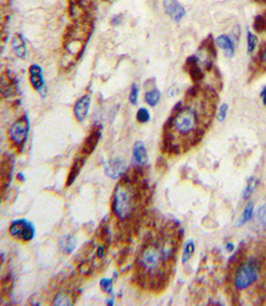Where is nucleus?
Instances as JSON below:
<instances>
[{
    "label": "nucleus",
    "mask_w": 266,
    "mask_h": 306,
    "mask_svg": "<svg viewBox=\"0 0 266 306\" xmlns=\"http://www.w3.org/2000/svg\"><path fill=\"white\" fill-rule=\"evenodd\" d=\"M174 243L175 241L171 238L160 237L158 241L148 243L140 253L138 267L141 276L146 277L148 275L150 278L155 277V288H162L165 283L166 274L163 269L174 257L176 248Z\"/></svg>",
    "instance_id": "nucleus-1"
},
{
    "label": "nucleus",
    "mask_w": 266,
    "mask_h": 306,
    "mask_svg": "<svg viewBox=\"0 0 266 306\" xmlns=\"http://www.w3.org/2000/svg\"><path fill=\"white\" fill-rule=\"evenodd\" d=\"M236 264L238 267L233 276V286L237 291H243L259 281L262 263L259 259L251 258L246 261L241 259Z\"/></svg>",
    "instance_id": "nucleus-2"
},
{
    "label": "nucleus",
    "mask_w": 266,
    "mask_h": 306,
    "mask_svg": "<svg viewBox=\"0 0 266 306\" xmlns=\"http://www.w3.org/2000/svg\"><path fill=\"white\" fill-rule=\"evenodd\" d=\"M135 207V195L127 180L119 183L113 195L112 209L121 220H126L132 215Z\"/></svg>",
    "instance_id": "nucleus-3"
},
{
    "label": "nucleus",
    "mask_w": 266,
    "mask_h": 306,
    "mask_svg": "<svg viewBox=\"0 0 266 306\" xmlns=\"http://www.w3.org/2000/svg\"><path fill=\"white\" fill-rule=\"evenodd\" d=\"M29 128H30L29 121L28 117L26 115L15 122L11 126V128H10L9 130L10 140H11L14 146L18 147L19 150L23 149L26 141H27Z\"/></svg>",
    "instance_id": "nucleus-4"
},
{
    "label": "nucleus",
    "mask_w": 266,
    "mask_h": 306,
    "mask_svg": "<svg viewBox=\"0 0 266 306\" xmlns=\"http://www.w3.org/2000/svg\"><path fill=\"white\" fill-rule=\"evenodd\" d=\"M9 233L12 237L23 242H29L33 240L35 234V226L27 219L22 218L13 220L10 225Z\"/></svg>",
    "instance_id": "nucleus-5"
},
{
    "label": "nucleus",
    "mask_w": 266,
    "mask_h": 306,
    "mask_svg": "<svg viewBox=\"0 0 266 306\" xmlns=\"http://www.w3.org/2000/svg\"><path fill=\"white\" fill-rule=\"evenodd\" d=\"M163 7L166 14L175 22H180L186 15L184 7H181L177 0H163Z\"/></svg>",
    "instance_id": "nucleus-6"
},
{
    "label": "nucleus",
    "mask_w": 266,
    "mask_h": 306,
    "mask_svg": "<svg viewBox=\"0 0 266 306\" xmlns=\"http://www.w3.org/2000/svg\"><path fill=\"white\" fill-rule=\"evenodd\" d=\"M126 168V162L122 158H113L109 160L108 163L104 164L106 173L111 179H118L119 176H122L124 173Z\"/></svg>",
    "instance_id": "nucleus-7"
},
{
    "label": "nucleus",
    "mask_w": 266,
    "mask_h": 306,
    "mask_svg": "<svg viewBox=\"0 0 266 306\" xmlns=\"http://www.w3.org/2000/svg\"><path fill=\"white\" fill-rule=\"evenodd\" d=\"M29 81L30 84L36 91H39L41 96L43 95V88H44V80L42 75V69L39 65H33L29 68Z\"/></svg>",
    "instance_id": "nucleus-8"
},
{
    "label": "nucleus",
    "mask_w": 266,
    "mask_h": 306,
    "mask_svg": "<svg viewBox=\"0 0 266 306\" xmlns=\"http://www.w3.org/2000/svg\"><path fill=\"white\" fill-rule=\"evenodd\" d=\"M90 103H91L90 97L88 95L83 96L76 101L74 108H73V112H74V116L77 121L81 123L85 121V118L88 115V112H89Z\"/></svg>",
    "instance_id": "nucleus-9"
},
{
    "label": "nucleus",
    "mask_w": 266,
    "mask_h": 306,
    "mask_svg": "<svg viewBox=\"0 0 266 306\" xmlns=\"http://www.w3.org/2000/svg\"><path fill=\"white\" fill-rule=\"evenodd\" d=\"M133 162L139 165H145L148 162V155L147 149L145 147V144L142 141H137L133 145V152H132Z\"/></svg>",
    "instance_id": "nucleus-10"
},
{
    "label": "nucleus",
    "mask_w": 266,
    "mask_h": 306,
    "mask_svg": "<svg viewBox=\"0 0 266 306\" xmlns=\"http://www.w3.org/2000/svg\"><path fill=\"white\" fill-rule=\"evenodd\" d=\"M100 138H101L100 129H96V130H93L84 141V144H83V147H82V153L84 154L85 156H88V155L92 154L99 141H100Z\"/></svg>",
    "instance_id": "nucleus-11"
},
{
    "label": "nucleus",
    "mask_w": 266,
    "mask_h": 306,
    "mask_svg": "<svg viewBox=\"0 0 266 306\" xmlns=\"http://www.w3.org/2000/svg\"><path fill=\"white\" fill-rule=\"evenodd\" d=\"M187 66H188V72L191 76V79L195 83H199L204 77V72L202 71L199 66V61H197L196 56H191L187 59Z\"/></svg>",
    "instance_id": "nucleus-12"
},
{
    "label": "nucleus",
    "mask_w": 266,
    "mask_h": 306,
    "mask_svg": "<svg viewBox=\"0 0 266 306\" xmlns=\"http://www.w3.org/2000/svg\"><path fill=\"white\" fill-rule=\"evenodd\" d=\"M12 51L15 56L18 57L20 59H24L26 57V54H27V49H26L24 38L19 34L15 35L12 40Z\"/></svg>",
    "instance_id": "nucleus-13"
},
{
    "label": "nucleus",
    "mask_w": 266,
    "mask_h": 306,
    "mask_svg": "<svg viewBox=\"0 0 266 306\" xmlns=\"http://www.w3.org/2000/svg\"><path fill=\"white\" fill-rule=\"evenodd\" d=\"M76 245H77L76 237L71 234L64 235L59 240V247L65 255H70V253L75 250Z\"/></svg>",
    "instance_id": "nucleus-14"
},
{
    "label": "nucleus",
    "mask_w": 266,
    "mask_h": 306,
    "mask_svg": "<svg viewBox=\"0 0 266 306\" xmlns=\"http://www.w3.org/2000/svg\"><path fill=\"white\" fill-rule=\"evenodd\" d=\"M216 43L219 48L224 51V54L227 57H232L234 55V43L229 36H219L216 39Z\"/></svg>",
    "instance_id": "nucleus-15"
},
{
    "label": "nucleus",
    "mask_w": 266,
    "mask_h": 306,
    "mask_svg": "<svg viewBox=\"0 0 266 306\" xmlns=\"http://www.w3.org/2000/svg\"><path fill=\"white\" fill-rule=\"evenodd\" d=\"M84 163H85V159L82 158V159H76L74 163L72 164V167L69 171V175H68V178H67V183H66L67 187H69V186H71L73 183H74V180H76L77 176H79L82 168L84 167Z\"/></svg>",
    "instance_id": "nucleus-16"
},
{
    "label": "nucleus",
    "mask_w": 266,
    "mask_h": 306,
    "mask_svg": "<svg viewBox=\"0 0 266 306\" xmlns=\"http://www.w3.org/2000/svg\"><path fill=\"white\" fill-rule=\"evenodd\" d=\"M253 210H254V204L253 203H249L246 207H245L243 214L241 215V217H239L238 220L236 221L235 226L236 227H241V226L246 224L247 221H249L250 219H251V217L253 215Z\"/></svg>",
    "instance_id": "nucleus-17"
},
{
    "label": "nucleus",
    "mask_w": 266,
    "mask_h": 306,
    "mask_svg": "<svg viewBox=\"0 0 266 306\" xmlns=\"http://www.w3.org/2000/svg\"><path fill=\"white\" fill-rule=\"evenodd\" d=\"M161 98V94L158 90H151L146 91L144 99L146 101V103H148L150 107H155L158 105V102L160 101Z\"/></svg>",
    "instance_id": "nucleus-18"
},
{
    "label": "nucleus",
    "mask_w": 266,
    "mask_h": 306,
    "mask_svg": "<svg viewBox=\"0 0 266 306\" xmlns=\"http://www.w3.org/2000/svg\"><path fill=\"white\" fill-rule=\"evenodd\" d=\"M257 185H258V180L255 179L254 176H251V178L248 180L247 186L245 187V189L243 191V199L244 200H248L250 197L252 196L255 188H257Z\"/></svg>",
    "instance_id": "nucleus-19"
},
{
    "label": "nucleus",
    "mask_w": 266,
    "mask_h": 306,
    "mask_svg": "<svg viewBox=\"0 0 266 306\" xmlns=\"http://www.w3.org/2000/svg\"><path fill=\"white\" fill-rule=\"evenodd\" d=\"M195 243L194 241H189L187 242V244L184 247V252H182V257H181V262L182 264H185L187 261H189L192 255L195 253Z\"/></svg>",
    "instance_id": "nucleus-20"
},
{
    "label": "nucleus",
    "mask_w": 266,
    "mask_h": 306,
    "mask_svg": "<svg viewBox=\"0 0 266 306\" xmlns=\"http://www.w3.org/2000/svg\"><path fill=\"white\" fill-rule=\"evenodd\" d=\"M71 301L72 300L70 298V295L67 292L62 291V292L57 293V295L53 301V305H72Z\"/></svg>",
    "instance_id": "nucleus-21"
},
{
    "label": "nucleus",
    "mask_w": 266,
    "mask_h": 306,
    "mask_svg": "<svg viewBox=\"0 0 266 306\" xmlns=\"http://www.w3.org/2000/svg\"><path fill=\"white\" fill-rule=\"evenodd\" d=\"M253 27L257 33L266 32V13L263 15H259V17L255 18Z\"/></svg>",
    "instance_id": "nucleus-22"
},
{
    "label": "nucleus",
    "mask_w": 266,
    "mask_h": 306,
    "mask_svg": "<svg viewBox=\"0 0 266 306\" xmlns=\"http://www.w3.org/2000/svg\"><path fill=\"white\" fill-rule=\"evenodd\" d=\"M258 45V37L255 35H253L252 33L248 32L247 33V50L248 53L251 54L253 53V51L255 50Z\"/></svg>",
    "instance_id": "nucleus-23"
},
{
    "label": "nucleus",
    "mask_w": 266,
    "mask_h": 306,
    "mask_svg": "<svg viewBox=\"0 0 266 306\" xmlns=\"http://www.w3.org/2000/svg\"><path fill=\"white\" fill-rule=\"evenodd\" d=\"M137 121L141 124L148 123L150 121V114L148 112L147 108H141L137 113Z\"/></svg>",
    "instance_id": "nucleus-24"
},
{
    "label": "nucleus",
    "mask_w": 266,
    "mask_h": 306,
    "mask_svg": "<svg viewBox=\"0 0 266 306\" xmlns=\"http://www.w3.org/2000/svg\"><path fill=\"white\" fill-rule=\"evenodd\" d=\"M258 66L260 68L266 70V43L261 46L258 55Z\"/></svg>",
    "instance_id": "nucleus-25"
},
{
    "label": "nucleus",
    "mask_w": 266,
    "mask_h": 306,
    "mask_svg": "<svg viewBox=\"0 0 266 306\" xmlns=\"http://www.w3.org/2000/svg\"><path fill=\"white\" fill-rule=\"evenodd\" d=\"M100 286L104 292L111 293L113 290V281L111 278H102L100 281Z\"/></svg>",
    "instance_id": "nucleus-26"
},
{
    "label": "nucleus",
    "mask_w": 266,
    "mask_h": 306,
    "mask_svg": "<svg viewBox=\"0 0 266 306\" xmlns=\"http://www.w3.org/2000/svg\"><path fill=\"white\" fill-rule=\"evenodd\" d=\"M138 98H139V87L137 84H133L131 86V90H130V95H129V101L132 103V105H137L138 102Z\"/></svg>",
    "instance_id": "nucleus-27"
},
{
    "label": "nucleus",
    "mask_w": 266,
    "mask_h": 306,
    "mask_svg": "<svg viewBox=\"0 0 266 306\" xmlns=\"http://www.w3.org/2000/svg\"><path fill=\"white\" fill-rule=\"evenodd\" d=\"M228 110H229V106L227 105V103H223V105L220 106V108H219L218 114H217V119L219 122H223L224 119H226Z\"/></svg>",
    "instance_id": "nucleus-28"
},
{
    "label": "nucleus",
    "mask_w": 266,
    "mask_h": 306,
    "mask_svg": "<svg viewBox=\"0 0 266 306\" xmlns=\"http://www.w3.org/2000/svg\"><path fill=\"white\" fill-rule=\"evenodd\" d=\"M258 218L261 224L266 226V204L262 205L258 211Z\"/></svg>",
    "instance_id": "nucleus-29"
},
{
    "label": "nucleus",
    "mask_w": 266,
    "mask_h": 306,
    "mask_svg": "<svg viewBox=\"0 0 266 306\" xmlns=\"http://www.w3.org/2000/svg\"><path fill=\"white\" fill-rule=\"evenodd\" d=\"M104 253H106V251H104V248L102 246H99L98 250H97V257L101 259V258L104 257Z\"/></svg>",
    "instance_id": "nucleus-30"
},
{
    "label": "nucleus",
    "mask_w": 266,
    "mask_h": 306,
    "mask_svg": "<svg viewBox=\"0 0 266 306\" xmlns=\"http://www.w3.org/2000/svg\"><path fill=\"white\" fill-rule=\"evenodd\" d=\"M260 96H261V98H262L263 99V103H264V106H266V86L263 88L262 90V91H261V94H260Z\"/></svg>",
    "instance_id": "nucleus-31"
},
{
    "label": "nucleus",
    "mask_w": 266,
    "mask_h": 306,
    "mask_svg": "<svg viewBox=\"0 0 266 306\" xmlns=\"http://www.w3.org/2000/svg\"><path fill=\"white\" fill-rule=\"evenodd\" d=\"M226 248H227L228 252H233L234 251V245H233L232 243H228L227 245H226Z\"/></svg>",
    "instance_id": "nucleus-32"
},
{
    "label": "nucleus",
    "mask_w": 266,
    "mask_h": 306,
    "mask_svg": "<svg viewBox=\"0 0 266 306\" xmlns=\"http://www.w3.org/2000/svg\"><path fill=\"white\" fill-rule=\"evenodd\" d=\"M17 178H18V180H19V181H24L25 180V175L22 172H18Z\"/></svg>",
    "instance_id": "nucleus-33"
},
{
    "label": "nucleus",
    "mask_w": 266,
    "mask_h": 306,
    "mask_svg": "<svg viewBox=\"0 0 266 306\" xmlns=\"http://www.w3.org/2000/svg\"><path fill=\"white\" fill-rule=\"evenodd\" d=\"M118 23H119V17H115L112 20V24L113 25H118Z\"/></svg>",
    "instance_id": "nucleus-34"
},
{
    "label": "nucleus",
    "mask_w": 266,
    "mask_h": 306,
    "mask_svg": "<svg viewBox=\"0 0 266 306\" xmlns=\"http://www.w3.org/2000/svg\"><path fill=\"white\" fill-rule=\"evenodd\" d=\"M113 304H114V303H113V301H111V300H109L108 302H107V305H113Z\"/></svg>",
    "instance_id": "nucleus-35"
},
{
    "label": "nucleus",
    "mask_w": 266,
    "mask_h": 306,
    "mask_svg": "<svg viewBox=\"0 0 266 306\" xmlns=\"http://www.w3.org/2000/svg\"><path fill=\"white\" fill-rule=\"evenodd\" d=\"M259 2H266V0H257Z\"/></svg>",
    "instance_id": "nucleus-36"
}]
</instances>
